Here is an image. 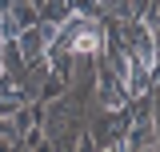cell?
I'll list each match as a JSON object with an SVG mask.
<instances>
[{"label": "cell", "mask_w": 160, "mask_h": 152, "mask_svg": "<svg viewBox=\"0 0 160 152\" xmlns=\"http://www.w3.org/2000/svg\"><path fill=\"white\" fill-rule=\"evenodd\" d=\"M100 60V56H96ZM96 104L104 108V112H116V108H128L132 100H128V92H124V84H120V76L100 60L96 64Z\"/></svg>", "instance_id": "cell-1"}, {"label": "cell", "mask_w": 160, "mask_h": 152, "mask_svg": "<svg viewBox=\"0 0 160 152\" xmlns=\"http://www.w3.org/2000/svg\"><path fill=\"white\" fill-rule=\"evenodd\" d=\"M12 40H16V56H20V64H40V60L48 56V40H44V32H40V24L20 28Z\"/></svg>", "instance_id": "cell-2"}, {"label": "cell", "mask_w": 160, "mask_h": 152, "mask_svg": "<svg viewBox=\"0 0 160 152\" xmlns=\"http://www.w3.org/2000/svg\"><path fill=\"white\" fill-rule=\"evenodd\" d=\"M64 92H68V80L56 76V72H48V80H44V100H56V96H64Z\"/></svg>", "instance_id": "cell-3"}, {"label": "cell", "mask_w": 160, "mask_h": 152, "mask_svg": "<svg viewBox=\"0 0 160 152\" xmlns=\"http://www.w3.org/2000/svg\"><path fill=\"white\" fill-rule=\"evenodd\" d=\"M0 48H4V36H0Z\"/></svg>", "instance_id": "cell-5"}, {"label": "cell", "mask_w": 160, "mask_h": 152, "mask_svg": "<svg viewBox=\"0 0 160 152\" xmlns=\"http://www.w3.org/2000/svg\"><path fill=\"white\" fill-rule=\"evenodd\" d=\"M0 84H4V64H0Z\"/></svg>", "instance_id": "cell-4"}]
</instances>
